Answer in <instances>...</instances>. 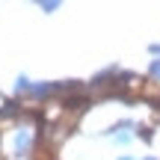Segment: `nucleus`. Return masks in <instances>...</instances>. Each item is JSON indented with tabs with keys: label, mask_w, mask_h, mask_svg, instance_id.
<instances>
[{
	"label": "nucleus",
	"mask_w": 160,
	"mask_h": 160,
	"mask_svg": "<svg viewBox=\"0 0 160 160\" xmlns=\"http://www.w3.org/2000/svg\"><path fill=\"white\" fill-rule=\"evenodd\" d=\"M27 148H30V137L27 133H18V154H24Z\"/></svg>",
	"instance_id": "f257e3e1"
},
{
	"label": "nucleus",
	"mask_w": 160,
	"mask_h": 160,
	"mask_svg": "<svg viewBox=\"0 0 160 160\" xmlns=\"http://www.w3.org/2000/svg\"><path fill=\"white\" fill-rule=\"evenodd\" d=\"M122 160H131V157H122Z\"/></svg>",
	"instance_id": "7ed1b4c3"
},
{
	"label": "nucleus",
	"mask_w": 160,
	"mask_h": 160,
	"mask_svg": "<svg viewBox=\"0 0 160 160\" xmlns=\"http://www.w3.org/2000/svg\"><path fill=\"white\" fill-rule=\"evenodd\" d=\"M151 74H160V62H151Z\"/></svg>",
	"instance_id": "f03ea898"
}]
</instances>
